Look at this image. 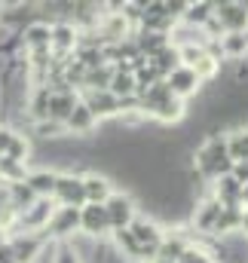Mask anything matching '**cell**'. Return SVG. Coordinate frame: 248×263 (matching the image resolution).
I'll use <instances>...</instances> for the list:
<instances>
[{
  "label": "cell",
  "instance_id": "1",
  "mask_svg": "<svg viewBox=\"0 0 248 263\" xmlns=\"http://www.w3.org/2000/svg\"><path fill=\"white\" fill-rule=\"evenodd\" d=\"M129 233L135 236V242H138V248H141V254H144V263H147V260L156 257V251H160V245H163V236H166V227H163L160 220H153L150 214H138V217L132 220Z\"/></svg>",
  "mask_w": 248,
  "mask_h": 263
},
{
  "label": "cell",
  "instance_id": "2",
  "mask_svg": "<svg viewBox=\"0 0 248 263\" xmlns=\"http://www.w3.org/2000/svg\"><path fill=\"white\" fill-rule=\"evenodd\" d=\"M59 205L52 199H37L34 205H28L25 211H19V223L15 233H31V236H46V227L52 220V211Z\"/></svg>",
  "mask_w": 248,
  "mask_h": 263
},
{
  "label": "cell",
  "instance_id": "3",
  "mask_svg": "<svg viewBox=\"0 0 248 263\" xmlns=\"http://www.w3.org/2000/svg\"><path fill=\"white\" fill-rule=\"evenodd\" d=\"M111 220H108V211L104 205H92L86 202L80 208V236L92 239V242H111Z\"/></svg>",
  "mask_w": 248,
  "mask_h": 263
},
{
  "label": "cell",
  "instance_id": "4",
  "mask_svg": "<svg viewBox=\"0 0 248 263\" xmlns=\"http://www.w3.org/2000/svg\"><path fill=\"white\" fill-rule=\"evenodd\" d=\"M104 211H108L111 230H129L132 220L138 217V199L132 196L129 190H114L111 199L104 202Z\"/></svg>",
  "mask_w": 248,
  "mask_h": 263
},
{
  "label": "cell",
  "instance_id": "5",
  "mask_svg": "<svg viewBox=\"0 0 248 263\" xmlns=\"http://www.w3.org/2000/svg\"><path fill=\"white\" fill-rule=\"evenodd\" d=\"M215 22L224 34H245L248 31V3L245 0H221L215 3Z\"/></svg>",
  "mask_w": 248,
  "mask_h": 263
},
{
  "label": "cell",
  "instance_id": "6",
  "mask_svg": "<svg viewBox=\"0 0 248 263\" xmlns=\"http://www.w3.org/2000/svg\"><path fill=\"white\" fill-rule=\"evenodd\" d=\"M52 202H56V205H67V208H83V205H86L83 175H77V172H59Z\"/></svg>",
  "mask_w": 248,
  "mask_h": 263
},
{
  "label": "cell",
  "instance_id": "7",
  "mask_svg": "<svg viewBox=\"0 0 248 263\" xmlns=\"http://www.w3.org/2000/svg\"><path fill=\"white\" fill-rule=\"evenodd\" d=\"M80 101L92 110V117L98 120V126H101V123H114V120L123 114L120 98H114L111 92H80Z\"/></svg>",
  "mask_w": 248,
  "mask_h": 263
},
{
  "label": "cell",
  "instance_id": "8",
  "mask_svg": "<svg viewBox=\"0 0 248 263\" xmlns=\"http://www.w3.org/2000/svg\"><path fill=\"white\" fill-rule=\"evenodd\" d=\"M80 233V208H67V205H59L52 211V220L46 227V236L56 239V242H67Z\"/></svg>",
  "mask_w": 248,
  "mask_h": 263
},
{
  "label": "cell",
  "instance_id": "9",
  "mask_svg": "<svg viewBox=\"0 0 248 263\" xmlns=\"http://www.w3.org/2000/svg\"><path fill=\"white\" fill-rule=\"evenodd\" d=\"M166 86H169V92H172L175 98H181L184 104L202 92V80L196 77L193 67H184V65H178L169 77H166Z\"/></svg>",
  "mask_w": 248,
  "mask_h": 263
},
{
  "label": "cell",
  "instance_id": "10",
  "mask_svg": "<svg viewBox=\"0 0 248 263\" xmlns=\"http://www.w3.org/2000/svg\"><path fill=\"white\" fill-rule=\"evenodd\" d=\"M83 190H86V202L92 205H104L111 193H114V178L92 168V172H83Z\"/></svg>",
  "mask_w": 248,
  "mask_h": 263
},
{
  "label": "cell",
  "instance_id": "11",
  "mask_svg": "<svg viewBox=\"0 0 248 263\" xmlns=\"http://www.w3.org/2000/svg\"><path fill=\"white\" fill-rule=\"evenodd\" d=\"M64 132L74 135V138H89V135L98 132V120L92 117V110H89L83 101H77L74 110H70V117L64 120Z\"/></svg>",
  "mask_w": 248,
  "mask_h": 263
},
{
  "label": "cell",
  "instance_id": "12",
  "mask_svg": "<svg viewBox=\"0 0 248 263\" xmlns=\"http://www.w3.org/2000/svg\"><path fill=\"white\" fill-rule=\"evenodd\" d=\"M43 239L46 236H31V233H9L6 236V242H9V248L15 254V263H34Z\"/></svg>",
  "mask_w": 248,
  "mask_h": 263
},
{
  "label": "cell",
  "instance_id": "13",
  "mask_svg": "<svg viewBox=\"0 0 248 263\" xmlns=\"http://www.w3.org/2000/svg\"><path fill=\"white\" fill-rule=\"evenodd\" d=\"M56 181H59V172H56V168H31L28 178H25L28 190H31L37 199H52V193H56Z\"/></svg>",
  "mask_w": 248,
  "mask_h": 263
},
{
  "label": "cell",
  "instance_id": "14",
  "mask_svg": "<svg viewBox=\"0 0 248 263\" xmlns=\"http://www.w3.org/2000/svg\"><path fill=\"white\" fill-rule=\"evenodd\" d=\"M190 239L193 236H187V233H172V230H166V236H163V245H160V251H156V260L163 263H178L184 257L187 245H190Z\"/></svg>",
  "mask_w": 248,
  "mask_h": 263
},
{
  "label": "cell",
  "instance_id": "15",
  "mask_svg": "<svg viewBox=\"0 0 248 263\" xmlns=\"http://www.w3.org/2000/svg\"><path fill=\"white\" fill-rule=\"evenodd\" d=\"M108 92H111L114 98H120V104H123V101H132V98L138 95L135 73H132L129 67H117V70H114V80H111V86H108Z\"/></svg>",
  "mask_w": 248,
  "mask_h": 263
},
{
  "label": "cell",
  "instance_id": "16",
  "mask_svg": "<svg viewBox=\"0 0 248 263\" xmlns=\"http://www.w3.org/2000/svg\"><path fill=\"white\" fill-rule=\"evenodd\" d=\"M184 117H187V104L181 101V98L172 95V98H169L166 104H160L147 120H153V123H160V126H178Z\"/></svg>",
  "mask_w": 248,
  "mask_h": 263
},
{
  "label": "cell",
  "instance_id": "17",
  "mask_svg": "<svg viewBox=\"0 0 248 263\" xmlns=\"http://www.w3.org/2000/svg\"><path fill=\"white\" fill-rule=\"evenodd\" d=\"M211 15H215V3H211V0H199V3H190V6H187L184 18H181L178 25L193 28V31H202V28L211 22Z\"/></svg>",
  "mask_w": 248,
  "mask_h": 263
},
{
  "label": "cell",
  "instance_id": "18",
  "mask_svg": "<svg viewBox=\"0 0 248 263\" xmlns=\"http://www.w3.org/2000/svg\"><path fill=\"white\" fill-rule=\"evenodd\" d=\"M221 46V59L224 62H245L248 59V37L245 34H224L218 40Z\"/></svg>",
  "mask_w": 248,
  "mask_h": 263
},
{
  "label": "cell",
  "instance_id": "19",
  "mask_svg": "<svg viewBox=\"0 0 248 263\" xmlns=\"http://www.w3.org/2000/svg\"><path fill=\"white\" fill-rule=\"evenodd\" d=\"M224 138H227V156H230V162H233V165L248 162V126L227 132Z\"/></svg>",
  "mask_w": 248,
  "mask_h": 263
},
{
  "label": "cell",
  "instance_id": "20",
  "mask_svg": "<svg viewBox=\"0 0 248 263\" xmlns=\"http://www.w3.org/2000/svg\"><path fill=\"white\" fill-rule=\"evenodd\" d=\"M178 263H221V260H218V254L211 251V245H208V242L190 239V245H187L184 257H181Z\"/></svg>",
  "mask_w": 248,
  "mask_h": 263
},
{
  "label": "cell",
  "instance_id": "21",
  "mask_svg": "<svg viewBox=\"0 0 248 263\" xmlns=\"http://www.w3.org/2000/svg\"><path fill=\"white\" fill-rule=\"evenodd\" d=\"M150 65H153V70H156V73H160V77L166 80V77H169V73H172L175 67L181 65L178 46H175V43H169V46H166V49H163L160 55H153V59H150Z\"/></svg>",
  "mask_w": 248,
  "mask_h": 263
},
{
  "label": "cell",
  "instance_id": "22",
  "mask_svg": "<svg viewBox=\"0 0 248 263\" xmlns=\"http://www.w3.org/2000/svg\"><path fill=\"white\" fill-rule=\"evenodd\" d=\"M6 159H12V162H19V165H28V162H31V141H28L25 135H15V141H12Z\"/></svg>",
  "mask_w": 248,
  "mask_h": 263
},
{
  "label": "cell",
  "instance_id": "23",
  "mask_svg": "<svg viewBox=\"0 0 248 263\" xmlns=\"http://www.w3.org/2000/svg\"><path fill=\"white\" fill-rule=\"evenodd\" d=\"M15 135H19V132L12 129V126H6V123H0V156H6V153H9V147H12V141H15Z\"/></svg>",
  "mask_w": 248,
  "mask_h": 263
},
{
  "label": "cell",
  "instance_id": "24",
  "mask_svg": "<svg viewBox=\"0 0 248 263\" xmlns=\"http://www.w3.org/2000/svg\"><path fill=\"white\" fill-rule=\"evenodd\" d=\"M56 263H83L77 257V251L67 245V242H59V251H56Z\"/></svg>",
  "mask_w": 248,
  "mask_h": 263
},
{
  "label": "cell",
  "instance_id": "25",
  "mask_svg": "<svg viewBox=\"0 0 248 263\" xmlns=\"http://www.w3.org/2000/svg\"><path fill=\"white\" fill-rule=\"evenodd\" d=\"M0 263H15V254H12V248H9L6 236L0 239Z\"/></svg>",
  "mask_w": 248,
  "mask_h": 263
},
{
  "label": "cell",
  "instance_id": "26",
  "mask_svg": "<svg viewBox=\"0 0 248 263\" xmlns=\"http://www.w3.org/2000/svg\"><path fill=\"white\" fill-rule=\"evenodd\" d=\"M242 236L248 239V208H242Z\"/></svg>",
  "mask_w": 248,
  "mask_h": 263
},
{
  "label": "cell",
  "instance_id": "27",
  "mask_svg": "<svg viewBox=\"0 0 248 263\" xmlns=\"http://www.w3.org/2000/svg\"><path fill=\"white\" fill-rule=\"evenodd\" d=\"M239 202H242V208H248V184H242V196H239Z\"/></svg>",
  "mask_w": 248,
  "mask_h": 263
},
{
  "label": "cell",
  "instance_id": "28",
  "mask_svg": "<svg viewBox=\"0 0 248 263\" xmlns=\"http://www.w3.org/2000/svg\"><path fill=\"white\" fill-rule=\"evenodd\" d=\"M147 263H163V260H156V257H153V260H147Z\"/></svg>",
  "mask_w": 248,
  "mask_h": 263
},
{
  "label": "cell",
  "instance_id": "29",
  "mask_svg": "<svg viewBox=\"0 0 248 263\" xmlns=\"http://www.w3.org/2000/svg\"><path fill=\"white\" fill-rule=\"evenodd\" d=\"M245 263H248V257H245Z\"/></svg>",
  "mask_w": 248,
  "mask_h": 263
}]
</instances>
